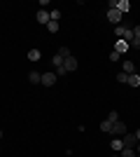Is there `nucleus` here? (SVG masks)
<instances>
[{
  "label": "nucleus",
  "mask_w": 140,
  "mask_h": 157,
  "mask_svg": "<svg viewBox=\"0 0 140 157\" xmlns=\"http://www.w3.org/2000/svg\"><path fill=\"white\" fill-rule=\"evenodd\" d=\"M121 17H124V14H121L119 10H107V21L114 24V26H119V24H121Z\"/></svg>",
  "instance_id": "1"
},
{
  "label": "nucleus",
  "mask_w": 140,
  "mask_h": 157,
  "mask_svg": "<svg viewBox=\"0 0 140 157\" xmlns=\"http://www.w3.org/2000/svg\"><path fill=\"white\" fill-rule=\"evenodd\" d=\"M77 59H75L73 54H70V56H68V59H63V68H66V73H73V71H77Z\"/></svg>",
  "instance_id": "2"
},
{
  "label": "nucleus",
  "mask_w": 140,
  "mask_h": 157,
  "mask_svg": "<svg viewBox=\"0 0 140 157\" xmlns=\"http://www.w3.org/2000/svg\"><path fill=\"white\" fill-rule=\"evenodd\" d=\"M40 85H45V87H52V85H56V73H42V82Z\"/></svg>",
  "instance_id": "3"
},
{
  "label": "nucleus",
  "mask_w": 140,
  "mask_h": 157,
  "mask_svg": "<svg viewBox=\"0 0 140 157\" xmlns=\"http://www.w3.org/2000/svg\"><path fill=\"white\" fill-rule=\"evenodd\" d=\"M110 134H114V136H124V134H126V124H124L121 120H117V122L112 124V131H110Z\"/></svg>",
  "instance_id": "4"
},
{
  "label": "nucleus",
  "mask_w": 140,
  "mask_h": 157,
  "mask_svg": "<svg viewBox=\"0 0 140 157\" xmlns=\"http://www.w3.org/2000/svg\"><path fill=\"white\" fill-rule=\"evenodd\" d=\"M124 148H133L135 150V145H138V138H135V134H124Z\"/></svg>",
  "instance_id": "5"
},
{
  "label": "nucleus",
  "mask_w": 140,
  "mask_h": 157,
  "mask_svg": "<svg viewBox=\"0 0 140 157\" xmlns=\"http://www.w3.org/2000/svg\"><path fill=\"white\" fill-rule=\"evenodd\" d=\"M128 49H131V45H128L126 40H117V42H114V52L117 54H126Z\"/></svg>",
  "instance_id": "6"
},
{
  "label": "nucleus",
  "mask_w": 140,
  "mask_h": 157,
  "mask_svg": "<svg viewBox=\"0 0 140 157\" xmlns=\"http://www.w3.org/2000/svg\"><path fill=\"white\" fill-rule=\"evenodd\" d=\"M35 19L40 21V24H45V26L49 24V21H52V19H49V12H47V10H38V14H35Z\"/></svg>",
  "instance_id": "7"
},
{
  "label": "nucleus",
  "mask_w": 140,
  "mask_h": 157,
  "mask_svg": "<svg viewBox=\"0 0 140 157\" xmlns=\"http://www.w3.org/2000/svg\"><path fill=\"white\" fill-rule=\"evenodd\" d=\"M121 73L133 75V73H135V63H133V61H124V63H121Z\"/></svg>",
  "instance_id": "8"
},
{
  "label": "nucleus",
  "mask_w": 140,
  "mask_h": 157,
  "mask_svg": "<svg viewBox=\"0 0 140 157\" xmlns=\"http://www.w3.org/2000/svg\"><path fill=\"white\" fill-rule=\"evenodd\" d=\"M110 148H112V152H121L124 150V141H121V138H112V141H110Z\"/></svg>",
  "instance_id": "9"
},
{
  "label": "nucleus",
  "mask_w": 140,
  "mask_h": 157,
  "mask_svg": "<svg viewBox=\"0 0 140 157\" xmlns=\"http://www.w3.org/2000/svg\"><path fill=\"white\" fill-rule=\"evenodd\" d=\"M117 10H119L121 14H128V10H131V2H128V0H117Z\"/></svg>",
  "instance_id": "10"
},
{
  "label": "nucleus",
  "mask_w": 140,
  "mask_h": 157,
  "mask_svg": "<svg viewBox=\"0 0 140 157\" xmlns=\"http://www.w3.org/2000/svg\"><path fill=\"white\" fill-rule=\"evenodd\" d=\"M28 80H31L33 85H40V82H42V73H38V71H31V73H28Z\"/></svg>",
  "instance_id": "11"
},
{
  "label": "nucleus",
  "mask_w": 140,
  "mask_h": 157,
  "mask_svg": "<svg viewBox=\"0 0 140 157\" xmlns=\"http://www.w3.org/2000/svg\"><path fill=\"white\" fill-rule=\"evenodd\" d=\"M40 59H42V52H40V49H35V47H33V49L28 52V61H33V63H35V61H40Z\"/></svg>",
  "instance_id": "12"
},
{
  "label": "nucleus",
  "mask_w": 140,
  "mask_h": 157,
  "mask_svg": "<svg viewBox=\"0 0 140 157\" xmlns=\"http://www.w3.org/2000/svg\"><path fill=\"white\" fill-rule=\"evenodd\" d=\"M128 87H140V75H138V73L128 75Z\"/></svg>",
  "instance_id": "13"
},
{
  "label": "nucleus",
  "mask_w": 140,
  "mask_h": 157,
  "mask_svg": "<svg viewBox=\"0 0 140 157\" xmlns=\"http://www.w3.org/2000/svg\"><path fill=\"white\" fill-rule=\"evenodd\" d=\"M112 124H114V122H110V120H103V122H100V131L110 134V131H112Z\"/></svg>",
  "instance_id": "14"
},
{
  "label": "nucleus",
  "mask_w": 140,
  "mask_h": 157,
  "mask_svg": "<svg viewBox=\"0 0 140 157\" xmlns=\"http://www.w3.org/2000/svg\"><path fill=\"white\" fill-rule=\"evenodd\" d=\"M59 28H61L59 21H49V24H47V31L49 33H59Z\"/></svg>",
  "instance_id": "15"
},
{
  "label": "nucleus",
  "mask_w": 140,
  "mask_h": 157,
  "mask_svg": "<svg viewBox=\"0 0 140 157\" xmlns=\"http://www.w3.org/2000/svg\"><path fill=\"white\" fill-rule=\"evenodd\" d=\"M52 66H54V68L63 66V56H61V54H54V56H52Z\"/></svg>",
  "instance_id": "16"
},
{
  "label": "nucleus",
  "mask_w": 140,
  "mask_h": 157,
  "mask_svg": "<svg viewBox=\"0 0 140 157\" xmlns=\"http://www.w3.org/2000/svg\"><path fill=\"white\" fill-rule=\"evenodd\" d=\"M124 33H126L124 26H114V35H117V40H124Z\"/></svg>",
  "instance_id": "17"
},
{
  "label": "nucleus",
  "mask_w": 140,
  "mask_h": 157,
  "mask_svg": "<svg viewBox=\"0 0 140 157\" xmlns=\"http://www.w3.org/2000/svg\"><path fill=\"white\" fill-rule=\"evenodd\" d=\"M119 157H135V150L133 148H124V150L119 152Z\"/></svg>",
  "instance_id": "18"
},
{
  "label": "nucleus",
  "mask_w": 140,
  "mask_h": 157,
  "mask_svg": "<svg viewBox=\"0 0 140 157\" xmlns=\"http://www.w3.org/2000/svg\"><path fill=\"white\" fill-rule=\"evenodd\" d=\"M56 54H61L63 59H68V56H70V49H68L66 45H61V47H59V52H56Z\"/></svg>",
  "instance_id": "19"
},
{
  "label": "nucleus",
  "mask_w": 140,
  "mask_h": 157,
  "mask_svg": "<svg viewBox=\"0 0 140 157\" xmlns=\"http://www.w3.org/2000/svg\"><path fill=\"white\" fill-rule=\"evenodd\" d=\"M49 19L52 21H61V10H52V12H49Z\"/></svg>",
  "instance_id": "20"
},
{
  "label": "nucleus",
  "mask_w": 140,
  "mask_h": 157,
  "mask_svg": "<svg viewBox=\"0 0 140 157\" xmlns=\"http://www.w3.org/2000/svg\"><path fill=\"white\" fill-rule=\"evenodd\" d=\"M117 82H121V85H128V75H126V73H117Z\"/></svg>",
  "instance_id": "21"
},
{
  "label": "nucleus",
  "mask_w": 140,
  "mask_h": 157,
  "mask_svg": "<svg viewBox=\"0 0 140 157\" xmlns=\"http://www.w3.org/2000/svg\"><path fill=\"white\" fill-rule=\"evenodd\" d=\"M107 120H110V122H117V120H119V113H117V110H110Z\"/></svg>",
  "instance_id": "22"
},
{
  "label": "nucleus",
  "mask_w": 140,
  "mask_h": 157,
  "mask_svg": "<svg viewBox=\"0 0 140 157\" xmlns=\"http://www.w3.org/2000/svg\"><path fill=\"white\" fill-rule=\"evenodd\" d=\"M119 59H121V54H117V52L112 49V52H110V61H114V63H117Z\"/></svg>",
  "instance_id": "23"
},
{
  "label": "nucleus",
  "mask_w": 140,
  "mask_h": 157,
  "mask_svg": "<svg viewBox=\"0 0 140 157\" xmlns=\"http://www.w3.org/2000/svg\"><path fill=\"white\" fill-rule=\"evenodd\" d=\"M61 75H66V68H63V66H59V68H56V78H61Z\"/></svg>",
  "instance_id": "24"
},
{
  "label": "nucleus",
  "mask_w": 140,
  "mask_h": 157,
  "mask_svg": "<svg viewBox=\"0 0 140 157\" xmlns=\"http://www.w3.org/2000/svg\"><path fill=\"white\" fill-rule=\"evenodd\" d=\"M133 38H135V40H140V26H135V28H133Z\"/></svg>",
  "instance_id": "25"
},
{
  "label": "nucleus",
  "mask_w": 140,
  "mask_h": 157,
  "mask_svg": "<svg viewBox=\"0 0 140 157\" xmlns=\"http://www.w3.org/2000/svg\"><path fill=\"white\" fill-rule=\"evenodd\" d=\"M135 155H140V143H138V145H135Z\"/></svg>",
  "instance_id": "26"
},
{
  "label": "nucleus",
  "mask_w": 140,
  "mask_h": 157,
  "mask_svg": "<svg viewBox=\"0 0 140 157\" xmlns=\"http://www.w3.org/2000/svg\"><path fill=\"white\" fill-rule=\"evenodd\" d=\"M135 138H138V143H140V129H138V131H135Z\"/></svg>",
  "instance_id": "27"
},
{
  "label": "nucleus",
  "mask_w": 140,
  "mask_h": 157,
  "mask_svg": "<svg viewBox=\"0 0 140 157\" xmlns=\"http://www.w3.org/2000/svg\"><path fill=\"white\" fill-rule=\"evenodd\" d=\"M112 157H119V152H114V155H112Z\"/></svg>",
  "instance_id": "28"
},
{
  "label": "nucleus",
  "mask_w": 140,
  "mask_h": 157,
  "mask_svg": "<svg viewBox=\"0 0 140 157\" xmlns=\"http://www.w3.org/2000/svg\"><path fill=\"white\" fill-rule=\"evenodd\" d=\"M0 138H2V129H0Z\"/></svg>",
  "instance_id": "29"
},
{
  "label": "nucleus",
  "mask_w": 140,
  "mask_h": 157,
  "mask_svg": "<svg viewBox=\"0 0 140 157\" xmlns=\"http://www.w3.org/2000/svg\"><path fill=\"white\" fill-rule=\"evenodd\" d=\"M135 157H140V155H135Z\"/></svg>",
  "instance_id": "30"
}]
</instances>
